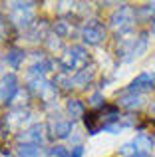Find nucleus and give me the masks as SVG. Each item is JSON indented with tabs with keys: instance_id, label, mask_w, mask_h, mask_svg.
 <instances>
[{
	"instance_id": "obj_1",
	"label": "nucleus",
	"mask_w": 155,
	"mask_h": 157,
	"mask_svg": "<svg viewBox=\"0 0 155 157\" xmlns=\"http://www.w3.org/2000/svg\"><path fill=\"white\" fill-rule=\"evenodd\" d=\"M119 109L115 105H104L100 109H93L88 111L84 115V123H85V129H88L89 135H96L100 133L101 129H108L109 125L119 121Z\"/></svg>"
},
{
	"instance_id": "obj_2",
	"label": "nucleus",
	"mask_w": 155,
	"mask_h": 157,
	"mask_svg": "<svg viewBox=\"0 0 155 157\" xmlns=\"http://www.w3.org/2000/svg\"><path fill=\"white\" fill-rule=\"evenodd\" d=\"M60 68L64 72H80L88 68V52L84 46H70L66 48L60 58Z\"/></svg>"
},
{
	"instance_id": "obj_3",
	"label": "nucleus",
	"mask_w": 155,
	"mask_h": 157,
	"mask_svg": "<svg viewBox=\"0 0 155 157\" xmlns=\"http://www.w3.org/2000/svg\"><path fill=\"white\" fill-rule=\"evenodd\" d=\"M135 24V10L127 4L119 6L112 16H109V26L117 32V34H127Z\"/></svg>"
},
{
	"instance_id": "obj_4",
	"label": "nucleus",
	"mask_w": 155,
	"mask_h": 157,
	"mask_svg": "<svg viewBox=\"0 0 155 157\" xmlns=\"http://www.w3.org/2000/svg\"><path fill=\"white\" fill-rule=\"evenodd\" d=\"M145 48H147V38L143 34L137 36V38H125L121 42V46L117 48V56L123 62H131L135 58H139L145 52Z\"/></svg>"
},
{
	"instance_id": "obj_5",
	"label": "nucleus",
	"mask_w": 155,
	"mask_h": 157,
	"mask_svg": "<svg viewBox=\"0 0 155 157\" xmlns=\"http://www.w3.org/2000/svg\"><path fill=\"white\" fill-rule=\"evenodd\" d=\"M151 149H153V139L149 137L147 133H139V135H135V137L131 139V141H127V143H123L121 145V155H131V153H147V155H151Z\"/></svg>"
},
{
	"instance_id": "obj_6",
	"label": "nucleus",
	"mask_w": 155,
	"mask_h": 157,
	"mask_svg": "<svg viewBox=\"0 0 155 157\" xmlns=\"http://www.w3.org/2000/svg\"><path fill=\"white\" fill-rule=\"evenodd\" d=\"M104 38H105V28L100 22H88L81 28V40L88 46H97L104 42Z\"/></svg>"
},
{
	"instance_id": "obj_7",
	"label": "nucleus",
	"mask_w": 155,
	"mask_h": 157,
	"mask_svg": "<svg viewBox=\"0 0 155 157\" xmlns=\"http://www.w3.org/2000/svg\"><path fill=\"white\" fill-rule=\"evenodd\" d=\"M16 94H18V80L14 74H6L0 78V101L8 104L14 100Z\"/></svg>"
},
{
	"instance_id": "obj_8",
	"label": "nucleus",
	"mask_w": 155,
	"mask_h": 157,
	"mask_svg": "<svg viewBox=\"0 0 155 157\" xmlns=\"http://www.w3.org/2000/svg\"><path fill=\"white\" fill-rule=\"evenodd\" d=\"M153 88H155V72H143L129 84L127 92L141 94V92H147V90H153Z\"/></svg>"
},
{
	"instance_id": "obj_9",
	"label": "nucleus",
	"mask_w": 155,
	"mask_h": 157,
	"mask_svg": "<svg viewBox=\"0 0 155 157\" xmlns=\"http://www.w3.org/2000/svg\"><path fill=\"white\" fill-rule=\"evenodd\" d=\"M44 131H46V127H44V125H40V123H36V125L28 127V129L24 131L22 135H18V141H24V143H36V145H42V143H44V139H46Z\"/></svg>"
},
{
	"instance_id": "obj_10",
	"label": "nucleus",
	"mask_w": 155,
	"mask_h": 157,
	"mask_svg": "<svg viewBox=\"0 0 155 157\" xmlns=\"http://www.w3.org/2000/svg\"><path fill=\"white\" fill-rule=\"evenodd\" d=\"M16 153H18V157H46V151L42 149V145L24 143V141L16 143Z\"/></svg>"
},
{
	"instance_id": "obj_11",
	"label": "nucleus",
	"mask_w": 155,
	"mask_h": 157,
	"mask_svg": "<svg viewBox=\"0 0 155 157\" xmlns=\"http://www.w3.org/2000/svg\"><path fill=\"white\" fill-rule=\"evenodd\" d=\"M74 129V119H56L52 121V135L60 139H66Z\"/></svg>"
},
{
	"instance_id": "obj_12",
	"label": "nucleus",
	"mask_w": 155,
	"mask_h": 157,
	"mask_svg": "<svg viewBox=\"0 0 155 157\" xmlns=\"http://www.w3.org/2000/svg\"><path fill=\"white\" fill-rule=\"evenodd\" d=\"M141 101H143V100H141L139 94H131V92H125L123 96L119 98V105L127 107V109H135V107H139Z\"/></svg>"
},
{
	"instance_id": "obj_13",
	"label": "nucleus",
	"mask_w": 155,
	"mask_h": 157,
	"mask_svg": "<svg viewBox=\"0 0 155 157\" xmlns=\"http://www.w3.org/2000/svg\"><path fill=\"white\" fill-rule=\"evenodd\" d=\"M50 68H52V64L48 60H36L34 64L28 68V74H30V76H36V78H44V74Z\"/></svg>"
},
{
	"instance_id": "obj_14",
	"label": "nucleus",
	"mask_w": 155,
	"mask_h": 157,
	"mask_svg": "<svg viewBox=\"0 0 155 157\" xmlns=\"http://www.w3.org/2000/svg\"><path fill=\"white\" fill-rule=\"evenodd\" d=\"M66 109H68V115H70L72 119H74V117H84V115H85L84 104H81L80 100H70L68 105H66Z\"/></svg>"
},
{
	"instance_id": "obj_15",
	"label": "nucleus",
	"mask_w": 155,
	"mask_h": 157,
	"mask_svg": "<svg viewBox=\"0 0 155 157\" xmlns=\"http://www.w3.org/2000/svg\"><path fill=\"white\" fill-rule=\"evenodd\" d=\"M22 60H24V52L18 50V48H12V50L8 52V56H6V62H8L10 68H18Z\"/></svg>"
},
{
	"instance_id": "obj_16",
	"label": "nucleus",
	"mask_w": 155,
	"mask_h": 157,
	"mask_svg": "<svg viewBox=\"0 0 155 157\" xmlns=\"http://www.w3.org/2000/svg\"><path fill=\"white\" fill-rule=\"evenodd\" d=\"M52 155L54 157H72V151L66 149L64 145H56V147H52Z\"/></svg>"
},
{
	"instance_id": "obj_17",
	"label": "nucleus",
	"mask_w": 155,
	"mask_h": 157,
	"mask_svg": "<svg viewBox=\"0 0 155 157\" xmlns=\"http://www.w3.org/2000/svg\"><path fill=\"white\" fill-rule=\"evenodd\" d=\"M84 155V147L81 145H76L74 149H72V157H81Z\"/></svg>"
},
{
	"instance_id": "obj_18",
	"label": "nucleus",
	"mask_w": 155,
	"mask_h": 157,
	"mask_svg": "<svg viewBox=\"0 0 155 157\" xmlns=\"http://www.w3.org/2000/svg\"><path fill=\"white\" fill-rule=\"evenodd\" d=\"M54 30H58V34H66V24H64V22H58L54 26Z\"/></svg>"
},
{
	"instance_id": "obj_19",
	"label": "nucleus",
	"mask_w": 155,
	"mask_h": 157,
	"mask_svg": "<svg viewBox=\"0 0 155 157\" xmlns=\"http://www.w3.org/2000/svg\"><path fill=\"white\" fill-rule=\"evenodd\" d=\"M2 157H10V155H8V153H4V155H2Z\"/></svg>"
}]
</instances>
